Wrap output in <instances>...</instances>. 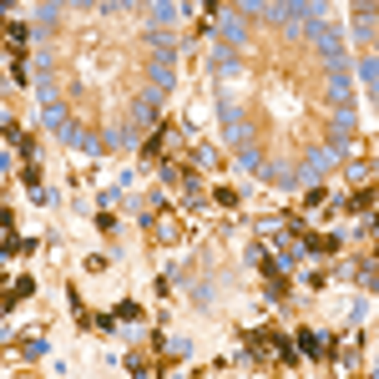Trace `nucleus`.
I'll list each match as a JSON object with an SVG mask.
<instances>
[{"mask_svg":"<svg viewBox=\"0 0 379 379\" xmlns=\"http://www.w3.org/2000/svg\"><path fill=\"white\" fill-rule=\"evenodd\" d=\"M304 248H309V253H334V248H339V238H334V233H304Z\"/></svg>","mask_w":379,"mask_h":379,"instance_id":"obj_2","label":"nucleus"},{"mask_svg":"<svg viewBox=\"0 0 379 379\" xmlns=\"http://www.w3.org/2000/svg\"><path fill=\"white\" fill-rule=\"evenodd\" d=\"M299 349H304V354H309V359H324V354H329V344H324V339H319V334H309V329H304V334H299Z\"/></svg>","mask_w":379,"mask_h":379,"instance_id":"obj_3","label":"nucleus"},{"mask_svg":"<svg viewBox=\"0 0 379 379\" xmlns=\"http://www.w3.org/2000/svg\"><path fill=\"white\" fill-rule=\"evenodd\" d=\"M26 293H36V278H15V288H10V293H0V313L15 309L20 299H26Z\"/></svg>","mask_w":379,"mask_h":379,"instance_id":"obj_1","label":"nucleus"},{"mask_svg":"<svg viewBox=\"0 0 379 379\" xmlns=\"http://www.w3.org/2000/svg\"><path fill=\"white\" fill-rule=\"evenodd\" d=\"M213 202H218V207H238V193H233V187H218Z\"/></svg>","mask_w":379,"mask_h":379,"instance_id":"obj_5","label":"nucleus"},{"mask_svg":"<svg viewBox=\"0 0 379 379\" xmlns=\"http://www.w3.org/2000/svg\"><path fill=\"white\" fill-rule=\"evenodd\" d=\"M344 207H349V213H369V207H374V187L364 182V193H354V198H349Z\"/></svg>","mask_w":379,"mask_h":379,"instance_id":"obj_4","label":"nucleus"},{"mask_svg":"<svg viewBox=\"0 0 379 379\" xmlns=\"http://www.w3.org/2000/svg\"><path fill=\"white\" fill-rule=\"evenodd\" d=\"M0 137H15V126H10V121H0Z\"/></svg>","mask_w":379,"mask_h":379,"instance_id":"obj_6","label":"nucleus"}]
</instances>
